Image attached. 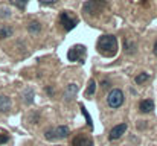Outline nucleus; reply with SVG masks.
<instances>
[{"mask_svg": "<svg viewBox=\"0 0 157 146\" xmlns=\"http://www.w3.org/2000/svg\"><path fill=\"white\" fill-rule=\"evenodd\" d=\"M98 52L102 56L111 58L118 52V40L114 35H102L98 40Z\"/></svg>", "mask_w": 157, "mask_h": 146, "instance_id": "obj_1", "label": "nucleus"}, {"mask_svg": "<svg viewBox=\"0 0 157 146\" xmlns=\"http://www.w3.org/2000/svg\"><path fill=\"white\" fill-rule=\"evenodd\" d=\"M107 6V2L105 0H88V2L84 5V12L88 15L92 14H99L101 11H104V8Z\"/></svg>", "mask_w": 157, "mask_h": 146, "instance_id": "obj_2", "label": "nucleus"}, {"mask_svg": "<svg viewBox=\"0 0 157 146\" xmlns=\"http://www.w3.org/2000/svg\"><path fill=\"white\" fill-rule=\"evenodd\" d=\"M107 102L111 108H119L124 104V93H122V90H119V88L111 90L107 96Z\"/></svg>", "mask_w": 157, "mask_h": 146, "instance_id": "obj_3", "label": "nucleus"}, {"mask_svg": "<svg viewBox=\"0 0 157 146\" xmlns=\"http://www.w3.org/2000/svg\"><path fill=\"white\" fill-rule=\"evenodd\" d=\"M84 56H86V47H84V46H81V44L73 46V47L67 52V58H69V61H73V63H79Z\"/></svg>", "mask_w": 157, "mask_h": 146, "instance_id": "obj_4", "label": "nucleus"}, {"mask_svg": "<svg viewBox=\"0 0 157 146\" xmlns=\"http://www.w3.org/2000/svg\"><path fill=\"white\" fill-rule=\"evenodd\" d=\"M60 22H61V24L64 26L66 31H72L75 26H76V18L72 17L67 11H64V12H61V14H60Z\"/></svg>", "mask_w": 157, "mask_h": 146, "instance_id": "obj_5", "label": "nucleus"}, {"mask_svg": "<svg viewBox=\"0 0 157 146\" xmlns=\"http://www.w3.org/2000/svg\"><path fill=\"white\" fill-rule=\"evenodd\" d=\"M127 131V125L125 123H121V125H116V127L110 131V140H118V138L122 137V134H125Z\"/></svg>", "mask_w": 157, "mask_h": 146, "instance_id": "obj_6", "label": "nucleus"}, {"mask_svg": "<svg viewBox=\"0 0 157 146\" xmlns=\"http://www.w3.org/2000/svg\"><path fill=\"white\" fill-rule=\"evenodd\" d=\"M124 49L128 55L136 54V49H137V43L133 38H124Z\"/></svg>", "mask_w": 157, "mask_h": 146, "instance_id": "obj_7", "label": "nucleus"}, {"mask_svg": "<svg viewBox=\"0 0 157 146\" xmlns=\"http://www.w3.org/2000/svg\"><path fill=\"white\" fill-rule=\"evenodd\" d=\"M76 93H78V85L69 84L64 90V99L66 101H72V99H75V96H76Z\"/></svg>", "mask_w": 157, "mask_h": 146, "instance_id": "obj_8", "label": "nucleus"}, {"mask_svg": "<svg viewBox=\"0 0 157 146\" xmlns=\"http://www.w3.org/2000/svg\"><path fill=\"white\" fill-rule=\"evenodd\" d=\"M53 134H55V138H66L70 134V129L66 125H60V127L53 128Z\"/></svg>", "mask_w": 157, "mask_h": 146, "instance_id": "obj_9", "label": "nucleus"}, {"mask_svg": "<svg viewBox=\"0 0 157 146\" xmlns=\"http://www.w3.org/2000/svg\"><path fill=\"white\" fill-rule=\"evenodd\" d=\"M73 146H93V142L86 136H78L73 138Z\"/></svg>", "mask_w": 157, "mask_h": 146, "instance_id": "obj_10", "label": "nucleus"}, {"mask_svg": "<svg viewBox=\"0 0 157 146\" xmlns=\"http://www.w3.org/2000/svg\"><path fill=\"white\" fill-rule=\"evenodd\" d=\"M28 32L31 35H38L40 32H41V24H40V22H37V20H32V22H29L28 24Z\"/></svg>", "mask_w": 157, "mask_h": 146, "instance_id": "obj_11", "label": "nucleus"}, {"mask_svg": "<svg viewBox=\"0 0 157 146\" xmlns=\"http://www.w3.org/2000/svg\"><path fill=\"white\" fill-rule=\"evenodd\" d=\"M34 97H35V95H34V90L32 88H26L23 93H22V101L26 104V105H31L34 102Z\"/></svg>", "mask_w": 157, "mask_h": 146, "instance_id": "obj_12", "label": "nucleus"}, {"mask_svg": "<svg viewBox=\"0 0 157 146\" xmlns=\"http://www.w3.org/2000/svg\"><path fill=\"white\" fill-rule=\"evenodd\" d=\"M11 110V99L8 96L0 95V113H6Z\"/></svg>", "mask_w": 157, "mask_h": 146, "instance_id": "obj_13", "label": "nucleus"}, {"mask_svg": "<svg viewBox=\"0 0 157 146\" xmlns=\"http://www.w3.org/2000/svg\"><path fill=\"white\" fill-rule=\"evenodd\" d=\"M139 108H140L142 113H151L154 110V102L151 101V99H145V101L140 102Z\"/></svg>", "mask_w": 157, "mask_h": 146, "instance_id": "obj_14", "label": "nucleus"}, {"mask_svg": "<svg viewBox=\"0 0 157 146\" xmlns=\"http://www.w3.org/2000/svg\"><path fill=\"white\" fill-rule=\"evenodd\" d=\"M14 34V29L11 26H0V38H9Z\"/></svg>", "mask_w": 157, "mask_h": 146, "instance_id": "obj_15", "label": "nucleus"}, {"mask_svg": "<svg viewBox=\"0 0 157 146\" xmlns=\"http://www.w3.org/2000/svg\"><path fill=\"white\" fill-rule=\"evenodd\" d=\"M28 2H29V0H9V3L14 5L15 8H18V9H25L26 5H28Z\"/></svg>", "mask_w": 157, "mask_h": 146, "instance_id": "obj_16", "label": "nucleus"}, {"mask_svg": "<svg viewBox=\"0 0 157 146\" xmlns=\"http://www.w3.org/2000/svg\"><path fill=\"white\" fill-rule=\"evenodd\" d=\"M95 91H96V82H95V79H92V81L88 82V87H87L86 95L87 96H92V95H95Z\"/></svg>", "mask_w": 157, "mask_h": 146, "instance_id": "obj_17", "label": "nucleus"}, {"mask_svg": "<svg viewBox=\"0 0 157 146\" xmlns=\"http://www.w3.org/2000/svg\"><path fill=\"white\" fill-rule=\"evenodd\" d=\"M148 79H149L148 73H140V75L136 76V82H137V84H143V82H146Z\"/></svg>", "mask_w": 157, "mask_h": 146, "instance_id": "obj_18", "label": "nucleus"}, {"mask_svg": "<svg viewBox=\"0 0 157 146\" xmlns=\"http://www.w3.org/2000/svg\"><path fill=\"white\" fill-rule=\"evenodd\" d=\"M44 137L47 140H55V134H53V128H47L44 131Z\"/></svg>", "mask_w": 157, "mask_h": 146, "instance_id": "obj_19", "label": "nucleus"}, {"mask_svg": "<svg viewBox=\"0 0 157 146\" xmlns=\"http://www.w3.org/2000/svg\"><path fill=\"white\" fill-rule=\"evenodd\" d=\"M11 17V11L8 8H0V18H9Z\"/></svg>", "mask_w": 157, "mask_h": 146, "instance_id": "obj_20", "label": "nucleus"}, {"mask_svg": "<svg viewBox=\"0 0 157 146\" xmlns=\"http://www.w3.org/2000/svg\"><path fill=\"white\" fill-rule=\"evenodd\" d=\"M81 111H83V114L86 116V120H87V123H88V127L92 128V119H90V116H88V113H87L86 107H83V105H81Z\"/></svg>", "mask_w": 157, "mask_h": 146, "instance_id": "obj_21", "label": "nucleus"}, {"mask_svg": "<svg viewBox=\"0 0 157 146\" xmlns=\"http://www.w3.org/2000/svg\"><path fill=\"white\" fill-rule=\"evenodd\" d=\"M8 134H6V132H3V131H0V145H3V143H6L8 142Z\"/></svg>", "mask_w": 157, "mask_h": 146, "instance_id": "obj_22", "label": "nucleus"}, {"mask_svg": "<svg viewBox=\"0 0 157 146\" xmlns=\"http://www.w3.org/2000/svg\"><path fill=\"white\" fill-rule=\"evenodd\" d=\"M57 2H58V0H40V3H43V5H53Z\"/></svg>", "mask_w": 157, "mask_h": 146, "instance_id": "obj_23", "label": "nucleus"}, {"mask_svg": "<svg viewBox=\"0 0 157 146\" xmlns=\"http://www.w3.org/2000/svg\"><path fill=\"white\" fill-rule=\"evenodd\" d=\"M153 50H154V54L157 55V40H156V43H154V49Z\"/></svg>", "mask_w": 157, "mask_h": 146, "instance_id": "obj_24", "label": "nucleus"}, {"mask_svg": "<svg viewBox=\"0 0 157 146\" xmlns=\"http://www.w3.org/2000/svg\"><path fill=\"white\" fill-rule=\"evenodd\" d=\"M57 146H61V145H57Z\"/></svg>", "mask_w": 157, "mask_h": 146, "instance_id": "obj_25", "label": "nucleus"}]
</instances>
